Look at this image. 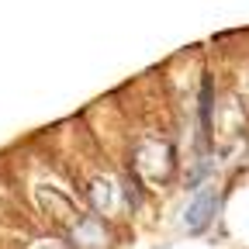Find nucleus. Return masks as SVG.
Instances as JSON below:
<instances>
[{"label":"nucleus","instance_id":"1","mask_svg":"<svg viewBox=\"0 0 249 249\" xmlns=\"http://www.w3.org/2000/svg\"><path fill=\"white\" fill-rule=\"evenodd\" d=\"M132 170L149 180V183H166L177 170V149L170 139H160V135H145L135 142L132 149Z\"/></svg>","mask_w":249,"mask_h":249},{"label":"nucleus","instance_id":"3","mask_svg":"<svg viewBox=\"0 0 249 249\" xmlns=\"http://www.w3.org/2000/svg\"><path fill=\"white\" fill-rule=\"evenodd\" d=\"M70 246L73 249H111L114 246V229L104 214H83L70 229Z\"/></svg>","mask_w":249,"mask_h":249},{"label":"nucleus","instance_id":"2","mask_svg":"<svg viewBox=\"0 0 249 249\" xmlns=\"http://www.w3.org/2000/svg\"><path fill=\"white\" fill-rule=\"evenodd\" d=\"M218 211H222V191H218L214 183H204L201 191H194V197L183 208V229L191 235H201L204 229L214 225Z\"/></svg>","mask_w":249,"mask_h":249},{"label":"nucleus","instance_id":"4","mask_svg":"<svg viewBox=\"0 0 249 249\" xmlns=\"http://www.w3.org/2000/svg\"><path fill=\"white\" fill-rule=\"evenodd\" d=\"M38 249H73V246H66V242H42Z\"/></svg>","mask_w":249,"mask_h":249}]
</instances>
